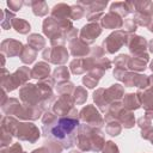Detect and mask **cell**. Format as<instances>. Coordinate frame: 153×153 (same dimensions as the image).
Returning <instances> with one entry per match:
<instances>
[{
	"instance_id": "1",
	"label": "cell",
	"mask_w": 153,
	"mask_h": 153,
	"mask_svg": "<svg viewBox=\"0 0 153 153\" xmlns=\"http://www.w3.org/2000/svg\"><path fill=\"white\" fill-rule=\"evenodd\" d=\"M78 126V120L76 118H72V117H67V118H60L57 121V126L53 128L51 133L54 134V136L56 139H63L67 135H69L74 128Z\"/></svg>"
},
{
	"instance_id": "2",
	"label": "cell",
	"mask_w": 153,
	"mask_h": 153,
	"mask_svg": "<svg viewBox=\"0 0 153 153\" xmlns=\"http://www.w3.org/2000/svg\"><path fill=\"white\" fill-rule=\"evenodd\" d=\"M102 29L98 24H88V25H85L81 30V38L87 41L88 43L93 42V39L100 33Z\"/></svg>"
},
{
	"instance_id": "3",
	"label": "cell",
	"mask_w": 153,
	"mask_h": 153,
	"mask_svg": "<svg viewBox=\"0 0 153 153\" xmlns=\"http://www.w3.org/2000/svg\"><path fill=\"white\" fill-rule=\"evenodd\" d=\"M116 37H117V32H116V33L110 35V36L108 37V39H106V41H104V45H106L108 48H111L109 53H114V51L118 50V49H120V47H121V45L124 43V41H126V38L118 39V38H116Z\"/></svg>"
},
{
	"instance_id": "4",
	"label": "cell",
	"mask_w": 153,
	"mask_h": 153,
	"mask_svg": "<svg viewBox=\"0 0 153 153\" xmlns=\"http://www.w3.org/2000/svg\"><path fill=\"white\" fill-rule=\"evenodd\" d=\"M49 71H50V68H49V66H48L47 63L39 62V63H37V65L35 66V68L32 69L31 76H32V78H36V79L43 78V76H45V75L49 74Z\"/></svg>"
},
{
	"instance_id": "5",
	"label": "cell",
	"mask_w": 153,
	"mask_h": 153,
	"mask_svg": "<svg viewBox=\"0 0 153 153\" xmlns=\"http://www.w3.org/2000/svg\"><path fill=\"white\" fill-rule=\"evenodd\" d=\"M102 24H103V26L114 29V27H118V26H121V25H122V22H121V19H118L116 16L114 17V14H112V12H111V13L106 14V16L103 18Z\"/></svg>"
},
{
	"instance_id": "6",
	"label": "cell",
	"mask_w": 153,
	"mask_h": 153,
	"mask_svg": "<svg viewBox=\"0 0 153 153\" xmlns=\"http://www.w3.org/2000/svg\"><path fill=\"white\" fill-rule=\"evenodd\" d=\"M12 25L16 29V31H18L20 33H26L27 31H30V24L27 22H25L24 19L14 18L12 20Z\"/></svg>"
},
{
	"instance_id": "7",
	"label": "cell",
	"mask_w": 153,
	"mask_h": 153,
	"mask_svg": "<svg viewBox=\"0 0 153 153\" xmlns=\"http://www.w3.org/2000/svg\"><path fill=\"white\" fill-rule=\"evenodd\" d=\"M14 74H16V76H17V75L24 76L23 79H24V80H26V79H27V76H29V71H27V68L23 67V68L18 69ZM29 78H30V76H29ZM18 80H19V79H18ZM8 82H11V91H12V90H14V88L17 87V79L14 78V75H11V78H8Z\"/></svg>"
},
{
	"instance_id": "8",
	"label": "cell",
	"mask_w": 153,
	"mask_h": 153,
	"mask_svg": "<svg viewBox=\"0 0 153 153\" xmlns=\"http://www.w3.org/2000/svg\"><path fill=\"white\" fill-rule=\"evenodd\" d=\"M27 42H29V44H30L31 47H33L35 49H42V48L38 45V43H39L42 47L44 45V39H43V37L39 36V35H31L30 38H27Z\"/></svg>"
},
{
	"instance_id": "9",
	"label": "cell",
	"mask_w": 153,
	"mask_h": 153,
	"mask_svg": "<svg viewBox=\"0 0 153 153\" xmlns=\"http://www.w3.org/2000/svg\"><path fill=\"white\" fill-rule=\"evenodd\" d=\"M103 153H118V148H117V146L115 143H112L111 141H109V142H106Z\"/></svg>"
},
{
	"instance_id": "10",
	"label": "cell",
	"mask_w": 153,
	"mask_h": 153,
	"mask_svg": "<svg viewBox=\"0 0 153 153\" xmlns=\"http://www.w3.org/2000/svg\"><path fill=\"white\" fill-rule=\"evenodd\" d=\"M135 27H136V25H135L134 19H128L126 22V29L128 31H135Z\"/></svg>"
},
{
	"instance_id": "11",
	"label": "cell",
	"mask_w": 153,
	"mask_h": 153,
	"mask_svg": "<svg viewBox=\"0 0 153 153\" xmlns=\"http://www.w3.org/2000/svg\"><path fill=\"white\" fill-rule=\"evenodd\" d=\"M7 5L13 10V11H18L22 7V2H14V1H8Z\"/></svg>"
}]
</instances>
